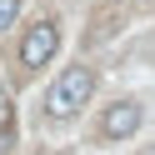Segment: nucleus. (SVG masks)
<instances>
[{"instance_id":"1","label":"nucleus","mask_w":155,"mask_h":155,"mask_svg":"<svg viewBox=\"0 0 155 155\" xmlns=\"http://www.w3.org/2000/svg\"><path fill=\"white\" fill-rule=\"evenodd\" d=\"M90 90H95V70H90V65L60 70V80L45 90V115H50V120H70V115L90 100Z\"/></svg>"},{"instance_id":"2","label":"nucleus","mask_w":155,"mask_h":155,"mask_svg":"<svg viewBox=\"0 0 155 155\" xmlns=\"http://www.w3.org/2000/svg\"><path fill=\"white\" fill-rule=\"evenodd\" d=\"M55 50H60V25L40 20V25H30L25 40H20V65H25V70H40V65H50Z\"/></svg>"},{"instance_id":"3","label":"nucleus","mask_w":155,"mask_h":155,"mask_svg":"<svg viewBox=\"0 0 155 155\" xmlns=\"http://www.w3.org/2000/svg\"><path fill=\"white\" fill-rule=\"evenodd\" d=\"M140 120H145V110L135 100H115L110 110L100 115V135H105V140H125V135L140 130Z\"/></svg>"},{"instance_id":"4","label":"nucleus","mask_w":155,"mask_h":155,"mask_svg":"<svg viewBox=\"0 0 155 155\" xmlns=\"http://www.w3.org/2000/svg\"><path fill=\"white\" fill-rule=\"evenodd\" d=\"M15 15H20V0H0V30H10Z\"/></svg>"}]
</instances>
